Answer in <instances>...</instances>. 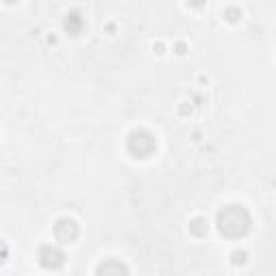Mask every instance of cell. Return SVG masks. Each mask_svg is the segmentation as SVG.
Here are the masks:
<instances>
[{
	"label": "cell",
	"mask_w": 276,
	"mask_h": 276,
	"mask_svg": "<svg viewBox=\"0 0 276 276\" xmlns=\"http://www.w3.org/2000/svg\"><path fill=\"white\" fill-rule=\"evenodd\" d=\"M216 225H218V231L225 237H242L251 231L253 220H251V214L242 205H229L218 211Z\"/></svg>",
	"instance_id": "1"
},
{
	"label": "cell",
	"mask_w": 276,
	"mask_h": 276,
	"mask_svg": "<svg viewBox=\"0 0 276 276\" xmlns=\"http://www.w3.org/2000/svg\"><path fill=\"white\" fill-rule=\"evenodd\" d=\"M127 151H130L134 158H149L155 151V138L145 130H136L127 138Z\"/></svg>",
	"instance_id": "2"
},
{
	"label": "cell",
	"mask_w": 276,
	"mask_h": 276,
	"mask_svg": "<svg viewBox=\"0 0 276 276\" xmlns=\"http://www.w3.org/2000/svg\"><path fill=\"white\" fill-rule=\"evenodd\" d=\"M80 229H78V223L73 218L65 216V218H59L57 225H54V235H57V240L63 242V244H69L78 237Z\"/></svg>",
	"instance_id": "3"
},
{
	"label": "cell",
	"mask_w": 276,
	"mask_h": 276,
	"mask_svg": "<svg viewBox=\"0 0 276 276\" xmlns=\"http://www.w3.org/2000/svg\"><path fill=\"white\" fill-rule=\"evenodd\" d=\"M39 263L43 265V268H48V270H57V268H61V265L65 263V255L54 246H43L39 251Z\"/></svg>",
	"instance_id": "4"
},
{
	"label": "cell",
	"mask_w": 276,
	"mask_h": 276,
	"mask_svg": "<svg viewBox=\"0 0 276 276\" xmlns=\"http://www.w3.org/2000/svg\"><path fill=\"white\" fill-rule=\"evenodd\" d=\"M97 276H130V272H127V265L123 261L106 259L97 265Z\"/></svg>",
	"instance_id": "5"
},
{
	"label": "cell",
	"mask_w": 276,
	"mask_h": 276,
	"mask_svg": "<svg viewBox=\"0 0 276 276\" xmlns=\"http://www.w3.org/2000/svg\"><path fill=\"white\" fill-rule=\"evenodd\" d=\"M82 29H85V20H82V15L80 13H69L67 17H65V31L69 33V35H78Z\"/></svg>",
	"instance_id": "6"
},
{
	"label": "cell",
	"mask_w": 276,
	"mask_h": 276,
	"mask_svg": "<svg viewBox=\"0 0 276 276\" xmlns=\"http://www.w3.org/2000/svg\"><path fill=\"white\" fill-rule=\"evenodd\" d=\"M207 220L205 218H195V220H192V223H190V231L192 233H195L197 237H203L205 233H207Z\"/></svg>",
	"instance_id": "7"
},
{
	"label": "cell",
	"mask_w": 276,
	"mask_h": 276,
	"mask_svg": "<svg viewBox=\"0 0 276 276\" xmlns=\"http://www.w3.org/2000/svg\"><path fill=\"white\" fill-rule=\"evenodd\" d=\"M231 261H233V265H244L248 261V253L246 251H235L231 255Z\"/></svg>",
	"instance_id": "8"
},
{
	"label": "cell",
	"mask_w": 276,
	"mask_h": 276,
	"mask_svg": "<svg viewBox=\"0 0 276 276\" xmlns=\"http://www.w3.org/2000/svg\"><path fill=\"white\" fill-rule=\"evenodd\" d=\"M225 17L229 22H237L242 17V13H240V9L237 7H229V9H225Z\"/></svg>",
	"instance_id": "9"
},
{
	"label": "cell",
	"mask_w": 276,
	"mask_h": 276,
	"mask_svg": "<svg viewBox=\"0 0 276 276\" xmlns=\"http://www.w3.org/2000/svg\"><path fill=\"white\" fill-rule=\"evenodd\" d=\"M175 52H177V54H186V43H177V45H175Z\"/></svg>",
	"instance_id": "10"
},
{
	"label": "cell",
	"mask_w": 276,
	"mask_h": 276,
	"mask_svg": "<svg viewBox=\"0 0 276 276\" xmlns=\"http://www.w3.org/2000/svg\"><path fill=\"white\" fill-rule=\"evenodd\" d=\"M153 50H158V54H162V52H164V43H160V41H158V43L153 45Z\"/></svg>",
	"instance_id": "11"
}]
</instances>
